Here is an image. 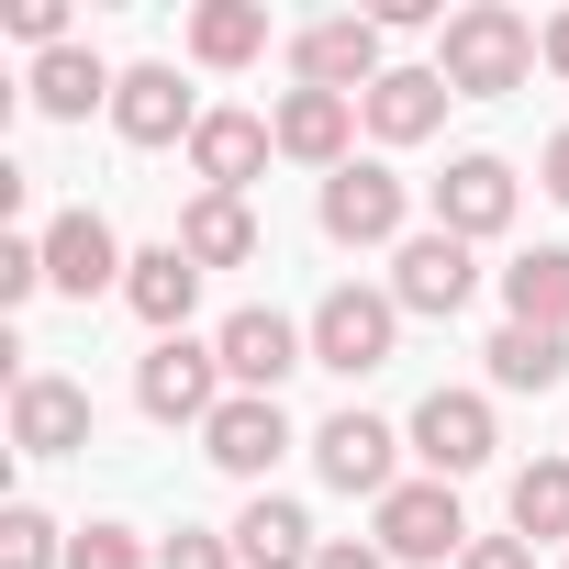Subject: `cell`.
Masks as SVG:
<instances>
[{"instance_id": "obj_13", "label": "cell", "mask_w": 569, "mask_h": 569, "mask_svg": "<svg viewBox=\"0 0 569 569\" xmlns=\"http://www.w3.org/2000/svg\"><path fill=\"white\" fill-rule=\"evenodd\" d=\"M279 447H291V413H279L268 391H234V402L201 425V458H212V469H234V480H268V469H279Z\"/></svg>"}, {"instance_id": "obj_21", "label": "cell", "mask_w": 569, "mask_h": 569, "mask_svg": "<svg viewBox=\"0 0 569 569\" xmlns=\"http://www.w3.org/2000/svg\"><path fill=\"white\" fill-rule=\"evenodd\" d=\"M502 313L536 325V336H569V246H525L502 268Z\"/></svg>"}, {"instance_id": "obj_23", "label": "cell", "mask_w": 569, "mask_h": 569, "mask_svg": "<svg viewBox=\"0 0 569 569\" xmlns=\"http://www.w3.org/2000/svg\"><path fill=\"white\" fill-rule=\"evenodd\" d=\"M190 57H201V68L268 57V0H201V12H190Z\"/></svg>"}, {"instance_id": "obj_29", "label": "cell", "mask_w": 569, "mask_h": 569, "mask_svg": "<svg viewBox=\"0 0 569 569\" xmlns=\"http://www.w3.org/2000/svg\"><path fill=\"white\" fill-rule=\"evenodd\" d=\"M46 291V234H0V302H34Z\"/></svg>"}, {"instance_id": "obj_14", "label": "cell", "mask_w": 569, "mask_h": 569, "mask_svg": "<svg viewBox=\"0 0 569 569\" xmlns=\"http://www.w3.org/2000/svg\"><path fill=\"white\" fill-rule=\"evenodd\" d=\"M112 134H123V146H190V134H201V101L179 90V68H123Z\"/></svg>"}, {"instance_id": "obj_35", "label": "cell", "mask_w": 569, "mask_h": 569, "mask_svg": "<svg viewBox=\"0 0 569 569\" xmlns=\"http://www.w3.org/2000/svg\"><path fill=\"white\" fill-rule=\"evenodd\" d=\"M536 68H558V79H569V12L547 23V46H536Z\"/></svg>"}, {"instance_id": "obj_27", "label": "cell", "mask_w": 569, "mask_h": 569, "mask_svg": "<svg viewBox=\"0 0 569 569\" xmlns=\"http://www.w3.org/2000/svg\"><path fill=\"white\" fill-rule=\"evenodd\" d=\"M0 569H57V525H46L34 502L0 513Z\"/></svg>"}, {"instance_id": "obj_26", "label": "cell", "mask_w": 569, "mask_h": 569, "mask_svg": "<svg viewBox=\"0 0 569 569\" xmlns=\"http://www.w3.org/2000/svg\"><path fill=\"white\" fill-rule=\"evenodd\" d=\"M513 536H525V547H536V536H569V458L513 469Z\"/></svg>"}, {"instance_id": "obj_12", "label": "cell", "mask_w": 569, "mask_h": 569, "mask_svg": "<svg viewBox=\"0 0 569 569\" xmlns=\"http://www.w3.org/2000/svg\"><path fill=\"white\" fill-rule=\"evenodd\" d=\"M12 447H23V458H79V447H90V391L57 380V369L12 380Z\"/></svg>"}, {"instance_id": "obj_1", "label": "cell", "mask_w": 569, "mask_h": 569, "mask_svg": "<svg viewBox=\"0 0 569 569\" xmlns=\"http://www.w3.org/2000/svg\"><path fill=\"white\" fill-rule=\"evenodd\" d=\"M536 23L525 12H502V0H469V12L447 23V46H436V79L458 90V101H502V90H525L536 79Z\"/></svg>"}, {"instance_id": "obj_2", "label": "cell", "mask_w": 569, "mask_h": 569, "mask_svg": "<svg viewBox=\"0 0 569 569\" xmlns=\"http://www.w3.org/2000/svg\"><path fill=\"white\" fill-rule=\"evenodd\" d=\"M313 369H336V380H369V369H391V336H402V302L391 291H358V279H336V291L313 302Z\"/></svg>"}, {"instance_id": "obj_11", "label": "cell", "mask_w": 569, "mask_h": 569, "mask_svg": "<svg viewBox=\"0 0 569 569\" xmlns=\"http://www.w3.org/2000/svg\"><path fill=\"white\" fill-rule=\"evenodd\" d=\"M123 268H134V257L112 246V223H101L90 201L46 223V291H68V302H101V291H112V279H123Z\"/></svg>"}, {"instance_id": "obj_6", "label": "cell", "mask_w": 569, "mask_h": 569, "mask_svg": "<svg viewBox=\"0 0 569 569\" xmlns=\"http://www.w3.org/2000/svg\"><path fill=\"white\" fill-rule=\"evenodd\" d=\"M469 291H480V268H469V246L447 223H425V234L391 246V302L402 313H469Z\"/></svg>"}, {"instance_id": "obj_9", "label": "cell", "mask_w": 569, "mask_h": 569, "mask_svg": "<svg viewBox=\"0 0 569 569\" xmlns=\"http://www.w3.org/2000/svg\"><path fill=\"white\" fill-rule=\"evenodd\" d=\"M391 458H402V436H391L380 413H358V402H347V413H325V436H313V469H325L336 491H369V502H391V491H402V469H391Z\"/></svg>"}, {"instance_id": "obj_33", "label": "cell", "mask_w": 569, "mask_h": 569, "mask_svg": "<svg viewBox=\"0 0 569 569\" xmlns=\"http://www.w3.org/2000/svg\"><path fill=\"white\" fill-rule=\"evenodd\" d=\"M313 569H391V558H380V547H358V536H325V558H313Z\"/></svg>"}, {"instance_id": "obj_24", "label": "cell", "mask_w": 569, "mask_h": 569, "mask_svg": "<svg viewBox=\"0 0 569 569\" xmlns=\"http://www.w3.org/2000/svg\"><path fill=\"white\" fill-rule=\"evenodd\" d=\"M123 79L90 57V46H57V57H34V112H57V123H79L90 101H112Z\"/></svg>"}, {"instance_id": "obj_19", "label": "cell", "mask_w": 569, "mask_h": 569, "mask_svg": "<svg viewBox=\"0 0 569 569\" xmlns=\"http://www.w3.org/2000/svg\"><path fill=\"white\" fill-rule=\"evenodd\" d=\"M268 123L257 112H201V134H190V168H201V190H223V201H246V179L268 168Z\"/></svg>"}, {"instance_id": "obj_17", "label": "cell", "mask_w": 569, "mask_h": 569, "mask_svg": "<svg viewBox=\"0 0 569 569\" xmlns=\"http://www.w3.org/2000/svg\"><path fill=\"white\" fill-rule=\"evenodd\" d=\"M279 157H302V168H347V146H358V101H336V90H291V101H279Z\"/></svg>"}, {"instance_id": "obj_30", "label": "cell", "mask_w": 569, "mask_h": 569, "mask_svg": "<svg viewBox=\"0 0 569 569\" xmlns=\"http://www.w3.org/2000/svg\"><path fill=\"white\" fill-rule=\"evenodd\" d=\"M157 569H246V558H234V536H201V525H179V536L157 547Z\"/></svg>"}, {"instance_id": "obj_5", "label": "cell", "mask_w": 569, "mask_h": 569, "mask_svg": "<svg viewBox=\"0 0 569 569\" xmlns=\"http://www.w3.org/2000/svg\"><path fill=\"white\" fill-rule=\"evenodd\" d=\"M134 402H146L157 425H212L234 391H223V358H212V347L157 336V347H146V369H134Z\"/></svg>"}, {"instance_id": "obj_16", "label": "cell", "mask_w": 569, "mask_h": 569, "mask_svg": "<svg viewBox=\"0 0 569 569\" xmlns=\"http://www.w3.org/2000/svg\"><path fill=\"white\" fill-rule=\"evenodd\" d=\"M223 536H234V558H246V569H313V558H325L313 513H302V502H279V491H257Z\"/></svg>"}, {"instance_id": "obj_32", "label": "cell", "mask_w": 569, "mask_h": 569, "mask_svg": "<svg viewBox=\"0 0 569 569\" xmlns=\"http://www.w3.org/2000/svg\"><path fill=\"white\" fill-rule=\"evenodd\" d=\"M458 569H536V547H525V536H469Z\"/></svg>"}, {"instance_id": "obj_25", "label": "cell", "mask_w": 569, "mask_h": 569, "mask_svg": "<svg viewBox=\"0 0 569 569\" xmlns=\"http://www.w3.org/2000/svg\"><path fill=\"white\" fill-rule=\"evenodd\" d=\"M480 358H491V391H558L569 380V336H536V325H502Z\"/></svg>"}, {"instance_id": "obj_34", "label": "cell", "mask_w": 569, "mask_h": 569, "mask_svg": "<svg viewBox=\"0 0 569 569\" xmlns=\"http://www.w3.org/2000/svg\"><path fill=\"white\" fill-rule=\"evenodd\" d=\"M536 179H547V201H569V123L547 134V157H536Z\"/></svg>"}, {"instance_id": "obj_15", "label": "cell", "mask_w": 569, "mask_h": 569, "mask_svg": "<svg viewBox=\"0 0 569 569\" xmlns=\"http://www.w3.org/2000/svg\"><path fill=\"white\" fill-rule=\"evenodd\" d=\"M436 223H447L458 246L502 234V223H513V168H502V157H458V168L436 179Z\"/></svg>"}, {"instance_id": "obj_18", "label": "cell", "mask_w": 569, "mask_h": 569, "mask_svg": "<svg viewBox=\"0 0 569 569\" xmlns=\"http://www.w3.org/2000/svg\"><path fill=\"white\" fill-rule=\"evenodd\" d=\"M447 101H458V90H447L436 68H391V79H380V90L358 101V123H369L380 146H425V134L447 123Z\"/></svg>"}, {"instance_id": "obj_28", "label": "cell", "mask_w": 569, "mask_h": 569, "mask_svg": "<svg viewBox=\"0 0 569 569\" xmlns=\"http://www.w3.org/2000/svg\"><path fill=\"white\" fill-rule=\"evenodd\" d=\"M68 569H157V558H146L123 525H79V536H68Z\"/></svg>"}, {"instance_id": "obj_7", "label": "cell", "mask_w": 569, "mask_h": 569, "mask_svg": "<svg viewBox=\"0 0 569 569\" xmlns=\"http://www.w3.org/2000/svg\"><path fill=\"white\" fill-rule=\"evenodd\" d=\"M402 179L380 168V157H347L336 179H325V234L336 246H402Z\"/></svg>"}, {"instance_id": "obj_3", "label": "cell", "mask_w": 569, "mask_h": 569, "mask_svg": "<svg viewBox=\"0 0 569 569\" xmlns=\"http://www.w3.org/2000/svg\"><path fill=\"white\" fill-rule=\"evenodd\" d=\"M380 558H402V569H436V558H469V513H458V480H402L391 502H380V536H369Z\"/></svg>"}, {"instance_id": "obj_10", "label": "cell", "mask_w": 569, "mask_h": 569, "mask_svg": "<svg viewBox=\"0 0 569 569\" xmlns=\"http://www.w3.org/2000/svg\"><path fill=\"white\" fill-rule=\"evenodd\" d=\"M291 68H302V90H336V101H369L391 68H380V23H358V12H336V23H313L302 46H291Z\"/></svg>"}, {"instance_id": "obj_20", "label": "cell", "mask_w": 569, "mask_h": 569, "mask_svg": "<svg viewBox=\"0 0 569 569\" xmlns=\"http://www.w3.org/2000/svg\"><path fill=\"white\" fill-rule=\"evenodd\" d=\"M123 302H134V325L179 336V325H190V302H201V268H190L179 246H146V257L123 268Z\"/></svg>"}, {"instance_id": "obj_8", "label": "cell", "mask_w": 569, "mask_h": 569, "mask_svg": "<svg viewBox=\"0 0 569 569\" xmlns=\"http://www.w3.org/2000/svg\"><path fill=\"white\" fill-rule=\"evenodd\" d=\"M491 402L480 391H425L413 402V458L436 469V480H469V469H491Z\"/></svg>"}, {"instance_id": "obj_31", "label": "cell", "mask_w": 569, "mask_h": 569, "mask_svg": "<svg viewBox=\"0 0 569 569\" xmlns=\"http://www.w3.org/2000/svg\"><path fill=\"white\" fill-rule=\"evenodd\" d=\"M12 34H23L34 57H57V46H68V0H12Z\"/></svg>"}, {"instance_id": "obj_4", "label": "cell", "mask_w": 569, "mask_h": 569, "mask_svg": "<svg viewBox=\"0 0 569 569\" xmlns=\"http://www.w3.org/2000/svg\"><path fill=\"white\" fill-rule=\"evenodd\" d=\"M212 358H223V391H268V402H279V380H291V369H313V336H302L291 313L246 302V313H223Z\"/></svg>"}, {"instance_id": "obj_22", "label": "cell", "mask_w": 569, "mask_h": 569, "mask_svg": "<svg viewBox=\"0 0 569 569\" xmlns=\"http://www.w3.org/2000/svg\"><path fill=\"white\" fill-rule=\"evenodd\" d=\"M168 246H179L190 268H246V257H257V212H246V201H223V190H201V201L179 212V234H168Z\"/></svg>"}]
</instances>
